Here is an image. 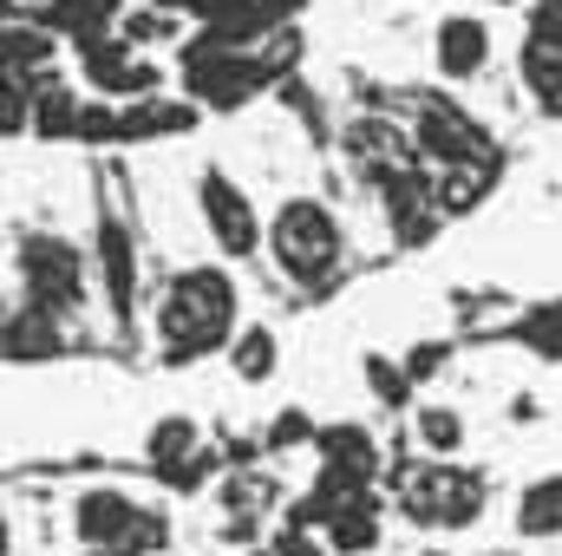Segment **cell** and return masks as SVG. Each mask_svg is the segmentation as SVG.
<instances>
[{
	"mask_svg": "<svg viewBox=\"0 0 562 556\" xmlns=\"http://www.w3.org/2000/svg\"><path fill=\"white\" fill-rule=\"evenodd\" d=\"M236 308H243V294H236L229 269H216V263H196V269L170 276L164 301H157L164 360H170V367H190V360L229 347V334H236Z\"/></svg>",
	"mask_w": 562,
	"mask_h": 556,
	"instance_id": "obj_1",
	"label": "cell"
},
{
	"mask_svg": "<svg viewBox=\"0 0 562 556\" xmlns=\"http://www.w3.org/2000/svg\"><path fill=\"white\" fill-rule=\"evenodd\" d=\"M262 243H269V256H276L281 276L301 281V288L334 281L340 256H347V230H340V216H334L321 197H288L276 216H269Z\"/></svg>",
	"mask_w": 562,
	"mask_h": 556,
	"instance_id": "obj_2",
	"label": "cell"
},
{
	"mask_svg": "<svg viewBox=\"0 0 562 556\" xmlns=\"http://www.w3.org/2000/svg\"><path fill=\"white\" fill-rule=\"evenodd\" d=\"M484 471H471V465H419L406 485H400V504H406V518L425 524V531H464V524H477L484 518Z\"/></svg>",
	"mask_w": 562,
	"mask_h": 556,
	"instance_id": "obj_3",
	"label": "cell"
},
{
	"mask_svg": "<svg viewBox=\"0 0 562 556\" xmlns=\"http://www.w3.org/2000/svg\"><path fill=\"white\" fill-rule=\"evenodd\" d=\"M72 53H79V73H86V86L99 92V99H144V92H157V66L144 59V46H132L125 33H86V40H72Z\"/></svg>",
	"mask_w": 562,
	"mask_h": 556,
	"instance_id": "obj_4",
	"label": "cell"
},
{
	"mask_svg": "<svg viewBox=\"0 0 562 556\" xmlns=\"http://www.w3.org/2000/svg\"><path fill=\"white\" fill-rule=\"evenodd\" d=\"M20 281L40 308L66 314L79 294H86V249L66 243V236H26L20 243Z\"/></svg>",
	"mask_w": 562,
	"mask_h": 556,
	"instance_id": "obj_5",
	"label": "cell"
},
{
	"mask_svg": "<svg viewBox=\"0 0 562 556\" xmlns=\"http://www.w3.org/2000/svg\"><path fill=\"white\" fill-rule=\"evenodd\" d=\"M196 210H203V223H210L223 256H256L262 249V216H256L249 190L229 170H203L196 177Z\"/></svg>",
	"mask_w": 562,
	"mask_h": 556,
	"instance_id": "obj_6",
	"label": "cell"
},
{
	"mask_svg": "<svg viewBox=\"0 0 562 556\" xmlns=\"http://www.w3.org/2000/svg\"><path fill=\"white\" fill-rule=\"evenodd\" d=\"M413 151L445 170V164H477V157H491V138H484V125H477L464 105H451V99H425Z\"/></svg>",
	"mask_w": 562,
	"mask_h": 556,
	"instance_id": "obj_7",
	"label": "cell"
},
{
	"mask_svg": "<svg viewBox=\"0 0 562 556\" xmlns=\"http://www.w3.org/2000/svg\"><path fill=\"white\" fill-rule=\"evenodd\" d=\"M431 59H438V73H445L451 86L477 79V73L491 66V26H484L477 13H445L438 33H431Z\"/></svg>",
	"mask_w": 562,
	"mask_h": 556,
	"instance_id": "obj_8",
	"label": "cell"
},
{
	"mask_svg": "<svg viewBox=\"0 0 562 556\" xmlns=\"http://www.w3.org/2000/svg\"><path fill=\"white\" fill-rule=\"evenodd\" d=\"M321 531H327V551H340V556H367V551H380V498H373L367 485L340 491V498L327 504Z\"/></svg>",
	"mask_w": 562,
	"mask_h": 556,
	"instance_id": "obj_9",
	"label": "cell"
},
{
	"mask_svg": "<svg viewBox=\"0 0 562 556\" xmlns=\"http://www.w3.org/2000/svg\"><path fill=\"white\" fill-rule=\"evenodd\" d=\"M132 518H138V504H132L125 491H112V485L79 491V504H72V531H79V544H86V551H105V556L125 544Z\"/></svg>",
	"mask_w": 562,
	"mask_h": 556,
	"instance_id": "obj_10",
	"label": "cell"
},
{
	"mask_svg": "<svg viewBox=\"0 0 562 556\" xmlns=\"http://www.w3.org/2000/svg\"><path fill=\"white\" fill-rule=\"evenodd\" d=\"M347 151H353V164H360L373 184H386V177H400V170L419 164L413 138H406L400 125H386V119H360V125L347 132Z\"/></svg>",
	"mask_w": 562,
	"mask_h": 556,
	"instance_id": "obj_11",
	"label": "cell"
},
{
	"mask_svg": "<svg viewBox=\"0 0 562 556\" xmlns=\"http://www.w3.org/2000/svg\"><path fill=\"white\" fill-rule=\"evenodd\" d=\"M517 73H524L530 99L562 119V33L557 26H537V20H530V40H524V53H517Z\"/></svg>",
	"mask_w": 562,
	"mask_h": 556,
	"instance_id": "obj_12",
	"label": "cell"
},
{
	"mask_svg": "<svg viewBox=\"0 0 562 556\" xmlns=\"http://www.w3.org/2000/svg\"><path fill=\"white\" fill-rule=\"evenodd\" d=\"M99 276H105V294H112V314L125 321L132 301H138V249L125 236V223H99Z\"/></svg>",
	"mask_w": 562,
	"mask_h": 556,
	"instance_id": "obj_13",
	"label": "cell"
},
{
	"mask_svg": "<svg viewBox=\"0 0 562 556\" xmlns=\"http://www.w3.org/2000/svg\"><path fill=\"white\" fill-rule=\"evenodd\" d=\"M314 452H321V465L334 478H353V485H367L380 471V452H373V432L367 425H321L314 432Z\"/></svg>",
	"mask_w": 562,
	"mask_h": 556,
	"instance_id": "obj_14",
	"label": "cell"
},
{
	"mask_svg": "<svg viewBox=\"0 0 562 556\" xmlns=\"http://www.w3.org/2000/svg\"><path fill=\"white\" fill-rule=\"evenodd\" d=\"M0 354L7 360H53L59 354V327H53V308L26 301L0 321Z\"/></svg>",
	"mask_w": 562,
	"mask_h": 556,
	"instance_id": "obj_15",
	"label": "cell"
},
{
	"mask_svg": "<svg viewBox=\"0 0 562 556\" xmlns=\"http://www.w3.org/2000/svg\"><path fill=\"white\" fill-rule=\"evenodd\" d=\"M53 26H33V20H0V79L13 73H40L53 66Z\"/></svg>",
	"mask_w": 562,
	"mask_h": 556,
	"instance_id": "obj_16",
	"label": "cell"
},
{
	"mask_svg": "<svg viewBox=\"0 0 562 556\" xmlns=\"http://www.w3.org/2000/svg\"><path fill=\"white\" fill-rule=\"evenodd\" d=\"M79 92L72 86H59V79H46V66L33 73V138H72V125H79Z\"/></svg>",
	"mask_w": 562,
	"mask_h": 556,
	"instance_id": "obj_17",
	"label": "cell"
},
{
	"mask_svg": "<svg viewBox=\"0 0 562 556\" xmlns=\"http://www.w3.org/2000/svg\"><path fill=\"white\" fill-rule=\"evenodd\" d=\"M517 531L537 537V544L562 537V471H550V478H537V485L517 491Z\"/></svg>",
	"mask_w": 562,
	"mask_h": 556,
	"instance_id": "obj_18",
	"label": "cell"
},
{
	"mask_svg": "<svg viewBox=\"0 0 562 556\" xmlns=\"http://www.w3.org/2000/svg\"><path fill=\"white\" fill-rule=\"evenodd\" d=\"M276 360H281V341L269 327H236V334H229V367H236L243 387H262V380L276 374Z\"/></svg>",
	"mask_w": 562,
	"mask_h": 556,
	"instance_id": "obj_19",
	"label": "cell"
},
{
	"mask_svg": "<svg viewBox=\"0 0 562 556\" xmlns=\"http://www.w3.org/2000/svg\"><path fill=\"white\" fill-rule=\"evenodd\" d=\"M196 452V419L190 413H170V419H157L150 425V438H144V458L164 471V465H177V458H190Z\"/></svg>",
	"mask_w": 562,
	"mask_h": 556,
	"instance_id": "obj_20",
	"label": "cell"
},
{
	"mask_svg": "<svg viewBox=\"0 0 562 556\" xmlns=\"http://www.w3.org/2000/svg\"><path fill=\"white\" fill-rule=\"evenodd\" d=\"M419 445L431 458H451L458 445H464V419L458 407H419Z\"/></svg>",
	"mask_w": 562,
	"mask_h": 556,
	"instance_id": "obj_21",
	"label": "cell"
},
{
	"mask_svg": "<svg viewBox=\"0 0 562 556\" xmlns=\"http://www.w3.org/2000/svg\"><path fill=\"white\" fill-rule=\"evenodd\" d=\"M170 544V524H164V511H144L138 504V518H132V531H125V544L112 556H157Z\"/></svg>",
	"mask_w": 562,
	"mask_h": 556,
	"instance_id": "obj_22",
	"label": "cell"
},
{
	"mask_svg": "<svg viewBox=\"0 0 562 556\" xmlns=\"http://www.w3.org/2000/svg\"><path fill=\"white\" fill-rule=\"evenodd\" d=\"M367 387H373L386 407H406V393H413V374H400L393 360H380V354H373V360H367Z\"/></svg>",
	"mask_w": 562,
	"mask_h": 556,
	"instance_id": "obj_23",
	"label": "cell"
},
{
	"mask_svg": "<svg viewBox=\"0 0 562 556\" xmlns=\"http://www.w3.org/2000/svg\"><path fill=\"white\" fill-rule=\"evenodd\" d=\"M438 367H445V347H438V341H431V347H413V360H406V374H413V380L438 374Z\"/></svg>",
	"mask_w": 562,
	"mask_h": 556,
	"instance_id": "obj_24",
	"label": "cell"
},
{
	"mask_svg": "<svg viewBox=\"0 0 562 556\" xmlns=\"http://www.w3.org/2000/svg\"><path fill=\"white\" fill-rule=\"evenodd\" d=\"M46 0H0V20H40Z\"/></svg>",
	"mask_w": 562,
	"mask_h": 556,
	"instance_id": "obj_25",
	"label": "cell"
},
{
	"mask_svg": "<svg viewBox=\"0 0 562 556\" xmlns=\"http://www.w3.org/2000/svg\"><path fill=\"white\" fill-rule=\"evenodd\" d=\"M307 0H262V13H269V26H281V20H294Z\"/></svg>",
	"mask_w": 562,
	"mask_h": 556,
	"instance_id": "obj_26",
	"label": "cell"
},
{
	"mask_svg": "<svg viewBox=\"0 0 562 556\" xmlns=\"http://www.w3.org/2000/svg\"><path fill=\"white\" fill-rule=\"evenodd\" d=\"M294 438H307V419H281L276 425V445H294Z\"/></svg>",
	"mask_w": 562,
	"mask_h": 556,
	"instance_id": "obj_27",
	"label": "cell"
},
{
	"mask_svg": "<svg viewBox=\"0 0 562 556\" xmlns=\"http://www.w3.org/2000/svg\"><path fill=\"white\" fill-rule=\"evenodd\" d=\"M537 26H557L562 33V0H537Z\"/></svg>",
	"mask_w": 562,
	"mask_h": 556,
	"instance_id": "obj_28",
	"label": "cell"
},
{
	"mask_svg": "<svg viewBox=\"0 0 562 556\" xmlns=\"http://www.w3.org/2000/svg\"><path fill=\"white\" fill-rule=\"evenodd\" d=\"M0 556H13V524L0 518Z\"/></svg>",
	"mask_w": 562,
	"mask_h": 556,
	"instance_id": "obj_29",
	"label": "cell"
},
{
	"mask_svg": "<svg viewBox=\"0 0 562 556\" xmlns=\"http://www.w3.org/2000/svg\"><path fill=\"white\" fill-rule=\"evenodd\" d=\"M281 556H340V551H307V544H288Z\"/></svg>",
	"mask_w": 562,
	"mask_h": 556,
	"instance_id": "obj_30",
	"label": "cell"
},
{
	"mask_svg": "<svg viewBox=\"0 0 562 556\" xmlns=\"http://www.w3.org/2000/svg\"><path fill=\"white\" fill-rule=\"evenodd\" d=\"M157 7H170V13H190V7H196V0H157Z\"/></svg>",
	"mask_w": 562,
	"mask_h": 556,
	"instance_id": "obj_31",
	"label": "cell"
},
{
	"mask_svg": "<svg viewBox=\"0 0 562 556\" xmlns=\"http://www.w3.org/2000/svg\"><path fill=\"white\" fill-rule=\"evenodd\" d=\"M92 556H105V551H92Z\"/></svg>",
	"mask_w": 562,
	"mask_h": 556,
	"instance_id": "obj_32",
	"label": "cell"
}]
</instances>
